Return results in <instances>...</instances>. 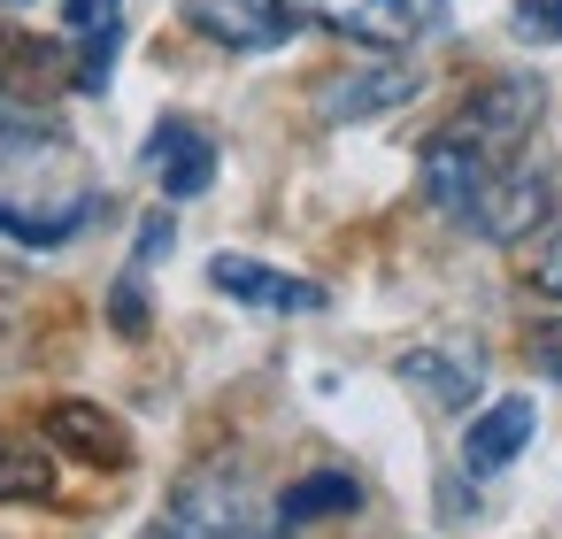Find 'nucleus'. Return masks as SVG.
<instances>
[{"label": "nucleus", "instance_id": "obj_7", "mask_svg": "<svg viewBox=\"0 0 562 539\" xmlns=\"http://www.w3.org/2000/svg\"><path fill=\"white\" fill-rule=\"evenodd\" d=\"M139 170L162 186V201H193V193L216 186V139L201 124H186V116H162L147 155H139Z\"/></svg>", "mask_w": 562, "mask_h": 539}, {"label": "nucleus", "instance_id": "obj_9", "mask_svg": "<svg viewBox=\"0 0 562 539\" xmlns=\"http://www.w3.org/2000/svg\"><path fill=\"white\" fill-rule=\"evenodd\" d=\"M539 216H547V178H539V170L501 162V170H493V186H485V201H477V216H470V232H477V239H493V247H508V239L539 232Z\"/></svg>", "mask_w": 562, "mask_h": 539}, {"label": "nucleus", "instance_id": "obj_13", "mask_svg": "<svg viewBox=\"0 0 562 539\" xmlns=\"http://www.w3.org/2000/svg\"><path fill=\"white\" fill-rule=\"evenodd\" d=\"M55 493V454L24 431H0V501H47Z\"/></svg>", "mask_w": 562, "mask_h": 539}, {"label": "nucleus", "instance_id": "obj_2", "mask_svg": "<svg viewBox=\"0 0 562 539\" xmlns=\"http://www.w3.org/2000/svg\"><path fill=\"white\" fill-rule=\"evenodd\" d=\"M278 508L247 485V478H224V470H201L178 485L170 501V531L178 539H278Z\"/></svg>", "mask_w": 562, "mask_h": 539}, {"label": "nucleus", "instance_id": "obj_20", "mask_svg": "<svg viewBox=\"0 0 562 539\" xmlns=\"http://www.w3.org/2000/svg\"><path fill=\"white\" fill-rule=\"evenodd\" d=\"M531 285H539V293H554V301H562V232H547V247H539V255H531Z\"/></svg>", "mask_w": 562, "mask_h": 539}, {"label": "nucleus", "instance_id": "obj_5", "mask_svg": "<svg viewBox=\"0 0 562 539\" xmlns=\"http://www.w3.org/2000/svg\"><path fill=\"white\" fill-rule=\"evenodd\" d=\"M209 285L232 293L239 308H262V316H316V308H331V293L316 278H285V270H270L255 255H216L209 262Z\"/></svg>", "mask_w": 562, "mask_h": 539}, {"label": "nucleus", "instance_id": "obj_8", "mask_svg": "<svg viewBox=\"0 0 562 539\" xmlns=\"http://www.w3.org/2000/svg\"><path fill=\"white\" fill-rule=\"evenodd\" d=\"M416 63H378V70H347V78H324L316 86V116L324 124H362V116H385L401 101H416Z\"/></svg>", "mask_w": 562, "mask_h": 539}, {"label": "nucleus", "instance_id": "obj_14", "mask_svg": "<svg viewBox=\"0 0 562 539\" xmlns=\"http://www.w3.org/2000/svg\"><path fill=\"white\" fill-rule=\"evenodd\" d=\"M362 501V485L347 478V470H316V478H301V485H285V501H278V516L285 524H316V516H347Z\"/></svg>", "mask_w": 562, "mask_h": 539}, {"label": "nucleus", "instance_id": "obj_6", "mask_svg": "<svg viewBox=\"0 0 562 539\" xmlns=\"http://www.w3.org/2000/svg\"><path fill=\"white\" fill-rule=\"evenodd\" d=\"M186 24L216 47H239V55H270L301 32L285 0H186Z\"/></svg>", "mask_w": 562, "mask_h": 539}, {"label": "nucleus", "instance_id": "obj_15", "mask_svg": "<svg viewBox=\"0 0 562 539\" xmlns=\"http://www.w3.org/2000/svg\"><path fill=\"white\" fill-rule=\"evenodd\" d=\"M40 139H55V124L40 109H24L16 93H0V155H9V147H40Z\"/></svg>", "mask_w": 562, "mask_h": 539}, {"label": "nucleus", "instance_id": "obj_10", "mask_svg": "<svg viewBox=\"0 0 562 539\" xmlns=\"http://www.w3.org/2000/svg\"><path fill=\"white\" fill-rule=\"evenodd\" d=\"M531 431H539V408H531L524 393H501L485 416H470V431H462V470H470V478L508 470V462L531 447Z\"/></svg>", "mask_w": 562, "mask_h": 539}, {"label": "nucleus", "instance_id": "obj_17", "mask_svg": "<svg viewBox=\"0 0 562 539\" xmlns=\"http://www.w3.org/2000/svg\"><path fill=\"white\" fill-rule=\"evenodd\" d=\"M109 324H116L124 339H139V332H147V285H139V270H124V278H116V293H109Z\"/></svg>", "mask_w": 562, "mask_h": 539}, {"label": "nucleus", "instance_id": "obj_19", "mask_svg": "<svg viewBox=\"0 0 562 539\" xmlns=\"http://www.w3.org/2000/svg\"><path fill=\"white\" fill-rule=\"evenodd\" d=\"M516 24H524L531 40H554V47H562V0H516Z\"/></svg>", "mask_w": 562, "mask_h": 539}, {"label": "nucleus", "instance_id": "obj_1", "mask_svg": "<svg viewBox=\"0 0 562 539\" xmlns=\"http://www.w3.org/2000/svg\"><path fill=\"white\" fill-rule=\"evenodd\" d=\"M285 9H293V24L339 32V40L378 47V55L424 47V40L447 24V0H285Z\"/></svg>", "mask_w": 562, "mask_h": 539}, {"label": "nucleus", "instance_id": "obj_12", "mask_svg": "<svg viewBox=\"0 0 562 539\" xmlns=\"http://www.w3.org/2000/svg\"><path fill=\"white\" fill-rule=\"evenodd\" d=\"M401 385H408V393H424L431 408H470V401H477V385H485V370H477V355L416 347V355H401Z\"/></svg>", "mask_w": 562, "mask_h": 539}, {"label": "nucleus", "instance_id": "obj_24", "mask_svg": "<svg viewBox=\"0 0 562 539\" xmlns=\"http://www.w3.org/2000/svg\"><path fill=\"white\" fill-rule=\"evenodd\" d=\"M155 539H178V531H155Z\"/></svg>", "mask_w": 562, "mask_h": 539}, {"label": "nucleus", "instance_id": "obj_16", "mask_svg": "<svg viewBox=\"0 0 562 539\" xmlns=\"http://www.w3.org/2000/svg\"><path fill=\"white\" fill-rule=\"evenodd\" d=\"M86 55H78V93H101L109 86V70H116V47H124V32H93V40H78Z\"/></svg>", "mask_w": 562, "mask_h": 539}, {"label": "nucleus", "instance_id": "obj_21", "mask_svg": "<svg viewBox=\"0 0 562 539\" xmlns=\"http://www.w3.org/2000/svg\"><path fill=\"white\" fill-rule=\"evenodd\" d=\"M170 247H178V224H170V216H162V209H155V216H147V224H139V262H162V255H170Z\"/></svg>", "mask_w": 562, "mask_h": 539}, {"label": "nucleus", "instance_id": "obj_3", "mask_svg": "<svg viewBox=\"0 0 562 539\" xmlns=\"http://www.w3.org/2000/svg\"><path fill=\"white\" fill-rule=\"evenodd\" d=\"M501 162H508V155H485L470 132H454V124H447V132H431V139H424V201H431L447 224H470Z\"/></svg>", "mask_w": 562, "mask_h": 539}, {"label": "nucleus", "instance_id": "obj_18", "mask_svg": "<svg viewBox=\"0 0 562 539\" xmlns=\"http://www.w3.org/2000/svg\"><path fill=\"white\" fill-rule=\"evenodd\" d=\"M70 32L78 40H93V32H124V9H116V0H70Z\"/></svg>", "mask_w": 562, "mask_h": 539}, {"label": "nucleus", "instance_id": "obj_4", "mask_svg": "<svg viewBox=\"0 0 562 539\" xmlns=\"http://www.w3.org/2000/svg\"><path fill=\"white\" fill-rule=\"evenodd\" d=\"M539 78H485L477 93H470V109L454 116V132H470L485 155H516L524 139H531V124H539Z\"/></svg>", "mask_w": 562, "mask_h": 539}, {"label": "nucleus", "instance_id": "obj_22", "mask_svg": "<svg viewBox=\"0 0 562 539\" xmlns=\"http://www.w3.org/2000/svg\"><path fill=\"white\" fill-rule=\"evenodd\" d=\"M531 355H539V370H547V378L562 385V324H547V332L531 339Z\"/></svg>", "mask_w": 562, "mask_h": 539}, {"label": "nucleus", "instance_id": "obj_23", "mask_svg": "<svg viewBox=\"0 0 562 539\" xmlns=\"http://www.w3.org/2000/svg\"><path fill=\"white\" fill-rule=\"evenodd\" d=\"M0 9H24V0H0Z\"/></svg>", "mask_w": 562, "mask_h": 539}, {"label": "nucleus", "instance_id": "obj_11", "mask_svg": "<svg viewBox=\"0 0 562 539\" xmlns=\"http://www.w3.org/2000/svg\"><path fill=\"white\" fill-rule=\"evenodd\" d=\"M47 439L70 447V454L93 462V470H124V462H132V431H124L109 408H93V401H55V408H47Z\"/></svg>", "mask_w": 562, "mask_h": 539}]
</instances>
